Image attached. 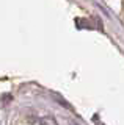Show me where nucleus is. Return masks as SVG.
Segmentation results:
<instances>
[{
	"label": "nucleus",
	"instance_id": "obj_1",
	"mask_svg": "<svg viewBox=\"0 0 124 125\" xmlns=\"http://www.w3.org/2000/svg\"><path fill=\"white\" fill-rule=\"evenodd\" d=\"M39 124L41 125H57V120L52 116H46V117H41Z\"/></svg>",
	"mask_w": 124,
	"mask_h": 125
}]
</instances>
